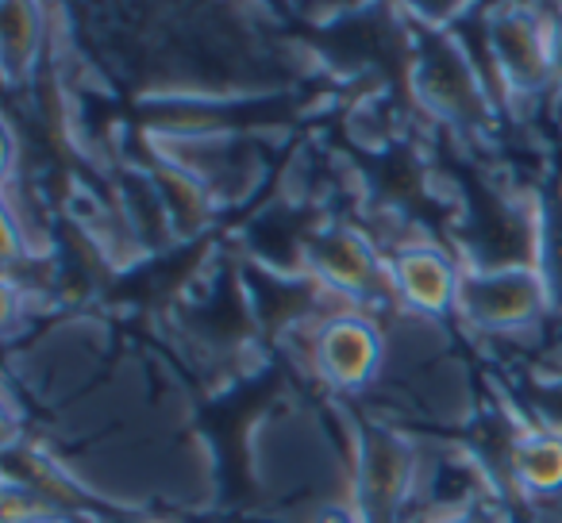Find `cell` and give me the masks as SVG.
<instances>
[{"label":"cell","instance_id":"obj_1","mask_svg":"<svg viewBox=\"0 0 562 523\" xmlns=\"http://www.w3.org/2000/svg\"><path fill=\"white\" fill-rule=\"evenodd\" d=\"M467 308L490 328L524 323L539 308V285L528 274H485L459 289Z\"/></svg>","mask_w":562,"mask_h":523},{"label":"cell","instance_id":"obj_5","mask_svg":"<svg viewBox=\"0 0 562 523\" xmlns=\"http://www.w3.org/2000/svg\"><path fill=\"white\" fill-rule=\"evenodd\" d=\"M547 62H551V70H559V73H562V27H559V35L551 39V50H547Z\"/></svg>","mask_w":562,"mask_h":523},{"label":"cell","instance_id":"obj_6","mask_svg":"<svg viewBox=\"0 0 562 523\" xmlns=\"http://www.w3.org/2000/svg\"><path fill=\"white\" fill-rule=\"evenodd\" d=\"M451 523H462V520H451ZM467 523H470V520H467Z\"/></svg>","mask_w":562,"mask_h":523},{"label":"cell","instance_id":"obj_2","mask_svg":"<svg viewBox=\"0 0 562 523\" xmlns=\"http://www.w3.org/2000/svg\"><path fill=\"white\" fill-rule=\"evenodd\" d=\"M378 362V339L367 323L339 320L321 339V366L336 385H359Z\"/></svg>","mask_w":562,"mask_h":523},{"label":"cell","instance_id":"obj_4","mask_svg":"<svg viewBox=\"0 0 562 523\" xmlns=\"http://www.w3.org/2000/svg\"><path fill=\"white\" fill-rule=\"evenodd\" d=\"M516 474L536 492L562 489V439L539 435L520 443V451H516Z\"/></svg>","mask_w":562,"mask_h":523},{"label":"cell","instance_id":"obj_3","mask_svg":"<svg viewBox=\"0 0 562 523\" xmlns=\"http://www.w3.org/2000/svg\"><path fill=\"white\" fill-rule=\"evenodd\" d=\"M397 282H401V289H405V297L413 300L416 308H428V312L447 308L454 297L451 266H447L439 254H431V250H408V254H401Z\"/></svg>","mask_w":562,"mask_h":523}]
</instances>
